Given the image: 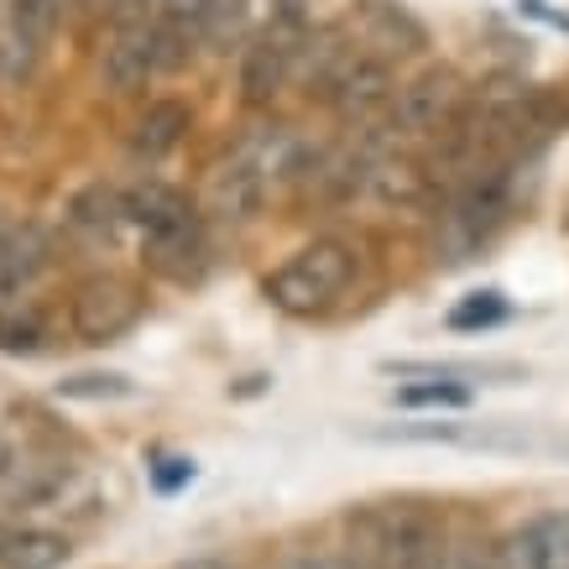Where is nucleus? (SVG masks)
Wrapping results in <instances>:
<instances>
[{
	"mask_svg": "<svg viewBox=\"0 0 569 569\" xmlns=\"http://www.w3.org/2000/svg\"><path fill=\"white\" fill-rule=\"evenodd\" d=\"M309 152L313 147H303L288 126H257V131H246L230 147V157L214 168V178H209V209H214V220L251 224L282 183H298Z\"/></svg>",
	"mask_w": 569,
	"mask_h": 569,
	"instance_id": "nucleus-1",
	"label": "nucleus"
},
{
	"mask_svg": "<svg viewBox=\"0 0 569 569\" xmlns=\"http://www.w3.org/2000/svg\"><path fill=\"white\" fill-rule=\"evenodd\" d=\"M356 569H445V528L423 501H371L346 518Z\"/></svg>",
	"mask_w": 569,
	"mask_h": 569,
	"instance_id": "nucleus-2",
	"label": "nucleus"
},
{
	"mask_svg": "<svg viewBox=\"0 0 569 569\" xmlns=\"http://www.w3.org/2000/svg\"><path fill=\"white\" fill-rule=\"evenodd\" d=\"M350 282H356V246L340 236H319V241L298 246L267 277V298H272V309L309 319V313H325L329 303H340Z\"/></svg>",
	"mask_w": 569,
	"mask_h": 569,
	"instance_id": "nucleus-3",
	"label": "nucleus"
},
{
	"mask_svg": "<svg viewBox=\"0 0 569 569\" xmlns=\"http://www.w3.org/2000/svg\"><path fill=\"white\" fill-rule=\"evenodd\" d=\"M466 79L455 69H423L413 84L397 89V100L387 104V116L366 131H381V147L371 152H397V147H418V141H439L455 126V116L466 110Z\"/></svg>",
	"mask_w": 569,
	"mask_h": 569,
	"instance_id": "nucleus-4",
	"label": "nucleus"
},
{
	"mask_svg": "<svg viewBox=\"0 0 569 569\" xmlns=\"http://www.w3.org/2000/svg\"><path fill=\"white\" fill-rule=\"evenodd\" d=\"M189 52L173 48L157 21H116V32L104 42V58H100V73L104 84L116 89V94H137L157 79V73L178 69Z\"/></svg>",
	"mask_w": 569,
	"mask_h": 569,
	"instance_id": "nucleus-5",
	"label": "nucleus"
},
{
	"mask_svg": "<svg viewBox=\"0 0 569 569\" xmlns=\"http://www.w3.org/2000/svg\"><path fill=\"white\" fill-rule=\"evenodd\" d=\"M141 319V293L126 277H89L69 298V335L79 346H110Z\"/></svg>",
	"mask_w": 569,
	"mask_h": 569,
	"instance_id": "nucleus-6",
	"label": "nucleus"
},
{
	"mask_svg": "<svg viewBox=\"0 0 569 569\" xmlns=\"http://www.w3.org/2000/svg\"><path fill=\"white\" fill-rule=\"evenodd\" d=\"M397 89H402V84H397L392 63L356 48V58H350L346 69H340V79L329 84L325 104L346 126H377L381 116H387V104L397 100Z\"/></svg>",
	"mask_w": 569,
	"mask_h": 569,
	"instance_id": "nucleus-7",
	"label": "nucleus"
},
{
	"mask_svg": "<svg viewBox=\"0 0 569 569\" xmlns=\"http://www.w3.org/2000/svg\"><path fill=\"white\" fill-rule=\"evenodd\" d=\"M350 37H356V48L371 52V58H418V52L429 48V27L402 6V0H356V11H350Z\"/></svg>",
	"mask_w": 569,
	"mask_h": 569,
	"instance_id": "nucleus-8",
	"label": "nucleus"
},
{
	"mask_svg": "<svg viewBox=\"0 0 569 569\" xmlns=\"http://www.w3.org/2000/svg\"><path fill=\"white\" fill-rule=\"evenodd\" d=\"M350 58H356V37H350L346 21H329V27H309L303 42H298V58H293V84H303L309 94L325 100L329 84L340 79Z\"/></svg>",
	"mask_w": 569,
	"mask_h": 569,
	"instance_id": "nucleus-9",
	"label": "nucleus"
},
{
	"mask_svg": "<svg viewBox=\"0 0 569 569\" xmlns=\"http://www.w3.org/2000/svg\"><path fill=\"white\" fill-rule=\"evenodd\" d=\"M48 261H52L48 230H37V224H11V236L0 241V313L11 309V303H21V293L48 272Z\"/></svg>",
	"mask_w": 569,
	"mask_h": 569,
	"instance_id": "nucleus-10",
	"label": "nucleus"
},
{
	"mask_svg": "<svg viewBox=\"0 0 569 569\" xmlns=\"http://www.w3.org/2000/svg\"><path fill=\"white\" fill-rule=\"evenodd\" d=\"M501 569H569V522L533 518L497 549Z\"/></svg>",
	"mask_w": 569,
	"mask_h": 569,
	"instance_id": "nucleus-11",
	"label": "nucleus"
},
{
	"mask_svg": "<svg viewBox=\"0 0 569 569\" xmlns=\"http://www.w3.org/2000/svg\"><path fill=\"white\" fill-rule=\"evenodd\" d=\"M366 193H371L377 204L413 209V204H423V199L433 193V183H429V168H423V162H413V157L371 152V168H366Z\"/></svg>",
	"mask_w": 569,
	"mask_h": 569,
	"instance_id": "nucleus-12",
	"label": "nucleus"
},
{
	"mask_svg": "<svg viewBox=\"0 0 569 569\" xmlns=\"http://www.w3.org/2000/svg\"><path fill=\"white\" fill-rule=\"evenodd\" d=\"M42 48H48V37L21 17L17 0H0V84H27L42 63Z\"/></svg>",
	"mask_w": 569,
	"mask_h": 569,
	"instance_id": "nucleus-13",
	"label": "nucleus"
},
{
	"mask_svg": "<svg viewBox=\"0 0 569 569\" xmlns=\"http://www.w3.org/2000/svg\"><path fill=\"white\" fill-rule=\"evenodd\" d=\"M183 131H189V104H183V100H152L137 116L131 152H137L141 162H162V157L183 141Z\"/></svg>",
	"mask_w": 569,
	"mask_h": 569,
	"instance_id": "nucleus-14",
	"label": "nucleus"
},
{
	"mask_svg": "<svg viewBox=\"0 0 569 569\" xmlns=\"http://www.w3.org/2000/svg\"><path fill=\"white\" fill-rule=\"evenodd\" d=\"M126 220H131L126 214V193L104 189V183H89L84 193H73V204H69V230H79L84 241H110Z\"/></svg>",
	"mask_w": 569,
	"mask_h": 569,
	"instance_id": "nucleus-15",
	"label": "nucleus"
},
{
	"mask_svg": "<svg viewBox=\"0 0 569 569\" xmlns=\"http://www.w3.org/2000/svg\"><path fill=\"white\" fill-rule=\"evenodd\" d=\"M69 559V533H52V528H21V533H6V543H0V569H63Z\"/></svg>",
	"mask_w": 569,
	"mask_h": 569,
	"instance_id": "nucleus-16",
	"label": "nucleus"
},
{
	"mask_svg": "<svg viewBox=\"0 0 569 569\" xmlns=\"http://www.w3.org/2000/svg\"><path fill=\"white\" fill-rule=\"evenodd\" d=\"M397 408H433V413H460L476 402V387L466 377H423V381H408V387H397Z\"/></svg>",
	"mask_w": 569,
	"mask_h": 569,
	"instance_id": "nucleus-17",
	"label": "nucleus"
},
{
	"mask_svg": "<svg viewBox=\"0 0 569 569\" xmlns=\"http://www.w3.org/2000/svg\"><path fill=\"white\" fill-rule=\"evenodd\" d=\"M209 6L214 0H157V27L173 48L193 52V42L209 37Z\"/></svg>",
	"mask_w": 569,
	"mask_h": 569,
	"instance_id": "nucleus-18",
	"label": "nucleus"
},
{
	"mask_svg": "<svg viewBox=\"0 0 569 569\" xmlns=\"http://www.w3.org/2000/svg\"><path fill=\"white\" fill-rule=\"evenodd\" d=\"M37 350H48V319L11 303L0 313V356H37Z\"/></svg>",
	"mask_w": 569,
	"mask_h": 569,
	"instance_id": "nucleus-19",
	"label": "nucleus"
},
{
	"mask_svg": "<svg viewBox=\"0 0 569 569\" xmlns=\"http://www.w3.org/2000/svg\"><path fill=\"white\" fill-rule=\"evenodd\" d=\"M131 392H137V387L126 377H104V371L58 381V397H73V402H110V397H131Z\"/></svg>",
	"mask_w": 569,
	"mask_h": 569,
	"instance_id": "nucleus-20",
	"label": "nucleus"
},
{
	"mask_svg": "<svg viewBox=\"0 0 569 569\" xmlns=\"http://www.w3.org/2000/svg\"><path fill=\"white\" fill-rule=\"evenodd\" d=\"M501 313H507V298L501 293H470L466 303L449 309V329H486V325H497Z\"/></svg>",
	"mask_w": 569,
	"mask_h": 569,
	"instance_id": "nucleus-21",
	"label": "nucleus"
},
{
	"mask_svg": "<svg viewBox=\"0 0 569 569\" xmlns=\"http://www.w3.org/2000/svg\"><path fill=\"white\" fill-rule=\"evenodd\" d=\"M246 11H251V0H214L209 6V37L204 42H236L246 27Z\"/></svg>",
	"mask_w": 569,
	"mask_h": 569,
	"instance_id": "nucleus-22",
	"label": "nucleus"
},
{
	"mask_svg": "<svg viewBox=\"0 0 569 569\" xmlns=\"http://www.w3.org/2000/svg\"><path fill=\"white\" fill-rule=\"evenodd\" d=\"M193 481V460H183V455H173V460H162V466H152V486L162 491V497H173L178 486Z\"/></svg>",
	"mask_w": 569,
	"mask_h": 569,
	"instance_id": "nucleus-23",
	"label": "nucleus"
},
{
	"mask_svg": "<svg viewBox=\"0 0 569 569\" xmlns=\"http://www.w3.org/2000/svg\"><path fill=\"white\" fill-rule=\"evenodd\" d=\"M518 11L522 17H533V21H543V27H553V32H569V11H553L549 0H518Z\"/></svg>",
	"mask_w": 569,
	"mask_h": 569,
	"instance_id": "nucleus-24",
	"label": "nucleus"
},
{
	"mask_svg": "<svg viewBox=\"0 0 569 569\" xmlns=\"http://www.w3.org/2000/svg\"><path fill=\"white\" fill-rule=\"evenodd\" d=\"M104 11L116 21H157V0H110Z\"/></svg>",
	"mask_w": 569,
	"mask_h": 569,
	"instance_id": "nucleus-25",
	"label": "nucleus"
},
{
	"mask_svg": "<svg viewBox=\"0 0 569 569\" xmlns=\"http://www.w3.org/2000/svg\"><path fill=\"white\" fill-rule=\"evenodd\" d=\"M282 569H325V553H293Z\"/></svg>",
	"mask_w": 569,
	"mask_h": 569,
	"instance_id": "nucleus-26",
	"label": "nucleus"
},
{
	"mask_svg": "<svg viewBox=\"0 0 569 569\" xmlns=\"http://www.w3.org/2000/svg\"><path fill=\"white\" fill-rule=\"evenodd\" d=\"M58 6H63V17H69V11H104L110 0H58Z\"/></svg>",
	"mask_w": 569,
	"mask_h": 569,
	"instance_id": "nucleus-27",
	"label": "nucleus"
},
{
	"mask_svg": "<svg viewBox=\"0 0 569 569\" xmlns=\"http://www.w3.org/2000/svg\"><path fill=\"white\" fill-rule=\"evenodd\" d=\"M11 460H17V455H11V439H6V433H0V476H6V470H11Z\"/></svg>",
	"mask_w": 569,
	"mask_h": 569,
	"instance_id": "nucleus-28",
	"label": "nucleus"
},
{
	"mask_svg": "<svg viewBox=\"0 0 569 569\" xmlns=\"http://www.w3.org/2000/svg\"><path fill=\"white\" fill-rule=\"evenodd\" d=\"M325 569H356V559H350V553H335V559H325Z\"/></svg>",
	"mask_w": 569,
	"mask_h": 569,
	"instance_id": "nucleus-29",
	"label": "nucleus"
},
{
	"mask_svg": "<svg viewBox=\"0 0 569 569\" xmlns=\"http://www.w3.org/2000/svg\"><path fill=\"white\" fill-rule=\"evenodd\" d=\"M193 569H246V565H230V559H204V565H193Z\"/></svg>",
	"mask_w": 569,
	"mask_h": 569,
	"instance_id": "nucleus-30",
	"label": "nucleus"
},
{
	"mask_svg": "<svg viewBox=\"0 0 569 569\" xmlns=\"http://www.w3.org/2000/svg\"><path fill=\"white\" fill-rule=\"evenodd\" d=\"M6 236H11V220H0V241H6Z\"/></svg>",
	"mask_w": 569,
	"mask_h": 569,
	"instance_id": "nucleus-31",
	"label": "nucleus"
},
{
	"mask_svg": "<svg viewBox=\"0 0 569 569\" xmlns=\"http://www.w3.org/2000/svg\"><path fill=\"white\" fill-rule=\"evenodd\" d=\"M0 543H6V528H0Z\"/></svg>",
	"mask_w": 569,
	"mask_h": 569,
	"instance_id": "nucleus-32",
	"label": "nucleus"
}]
</instances>
